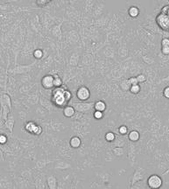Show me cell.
<instances>
[{
	"label": "cell",
	"instance_id": "cell-1",
	"mask_svg": "<svg viewBox=\"0 0 169 189\" xmlns=\"http://www.w3.org/2000/svg\"><path fill=\"white\" fill-rule=\"evenodd\" d=\"M52 102L54 105L59 108H64L68 105L72 99V94L69 90H64L63 88H55V90L52 92Z\"/></svg>",
	"mask_w": 169,
	"mask_h": 189
},
{
	"label": "cell",
	"instance_id": "cell-2",
	"mask_svg": "<svg viewBox=\"0 0 169 189\" xmlns=\"http://www.w3.org/2000/svg\"><path fill=\"white\" fill-rule=\"evenodd\" d=\"M0 110H1L0 117L3 120V123H5V122L8 118L11 110V100L8 94L5 93L0 94Z\"/></svg>",
	"mask_w": 169,
	"mask_h": 189
},
{
	"label": "cell",
	"instance_id": "cell-3",
	"mask_svg": "<svg viewBox=\"0 0 169 189\" xmlns=\"http://www.w3.org/2000/svg\"><path fill=\"white\" fill-rule=\"evenodd\" d=\"M146 184L149 189H159L163 185V180L159 175L152 174L148 177Z\"/></svg>",
	"mask_w": 169,
	"mask_h": 189
},
{
	"label": "cell",
	"instance_id": "cell-4",
	"mask_svg": "<svg viewBox=\"0 0 169 189\" xmlns=\"http://www.w3.org/2000/svg\"><path fill=\"white\" fill-rule=\"evenodd\" d=\"M91 93L90 90L86 87V86H81L78 88V90H76V97L77 99L81 102H86L90 98Z\"/></svg>",
	"mask_w": 169,
	"mask_h": 189
},
{
	"label": "cell",
	"instance_id": "cell-5",
	"mask_svg": "<svg viewBox=\"0 0 169 189\" xmlns=\"http://www.w3.org/2000/svg\"><path fill=\"white\" fill-rule=\"evenodd\" d=\"M156 23L158 24L159 27L162 30L167 31L169 32V17L163 14V13H159L156 17Z\"/></svg>",
	"mask_w": 169,
	"mask_h": 189
},
{
	"label": "cell",
	"instance_id": "cell-6",
	"mask_svg": "<svg viewBox=\"0 0 169 189\" xmlns=\"http://www.w3.org/2000/svg\"><path fill=\"white\" fill-rule=\"evenodd\" d=\"M72 106L75 108V111L81 113H85L94 109V103L92 102H74Z\"/></svg>",
	"mask_w": 169,
	"mask_h": 189
},
{
	"label": "cell",
	"instance_id": "cell-7",
	"mask_svg": "<svg viewBox=\"0 0 169 189\" xmlns=\"http://www.w3.org/2000/svg\"><path fill=\"white\" fill-rule=\"evenodd\" d=\"M25 129L27 132H30L33 135H37L40 136L42 133V128L40 125H38L36 123H34L33 121H29L26 123L25 125Z\"/></svg>",
	"mask_w": 169,
	"mask_h": 189
},
{
	"label": "cell",
	"instance_id": "cell-8",
	"mask_svg": "<svg viewBox=\"0 0 169 189\" xmlns=\"http://www.w3.org/2000/svg\"><path fill=\"white\" fill-rule=\"evenodd\" d=\"M41 86L45 90H51L54 88V75H46L41 79Z\"/></svg>",
	"mask_w": 169,
	"mask_h": 189
},
{
	"label": "cell",
	"instance_id": "cell-9",
	"mask_svg": "<svg viewBox=\"0 0 169 189\" xmlns=\"http://www.w3.org/2000/svg\"><path fill=\"white\" fill-rule=\"evenodd\" d=\"M32 69V66H18L10 70L11 73L13 74H26Z\"/></svg>",
	"mask_w": 169,
	"mask_h": 189
},
{
	"label": "cell",
	"instance_id": "cell-10",
	"mask_svg": "<svg viewBox=\"0 0 169 189\" xmlns=\"http://www.w3.org/2000/svg\"><path fill=\"white\" fill-rule=\"evenodd\" d=\"M47 185L48 187V189H57L58 187V181L55 176L49 175L47 178Z\"/></svg>",
	"mask_w": 169,
	"mask_h": 189
},
{
	"label": "cell",
	"instance_id": "cell-11",
	"mask_svg": "<svg viewBox=\"0 0 169 189\" xmlns=\"http://www.w3.org/2000/svg\"><path fill=\"white\" fill-rule=\"evenodd\" d=\"M107 109V104L103 100H98L96 102H94V110L96 111H100V112H104Z\"/></svg>",
	"mask_w": 169,
	"mask_h": 189
},
{
	"label": "cell",
	"instance_id": "cell-12",
	"mask_svg": "<svg viewBox=\"0 0 169 189\" xmlns=\"http://www.w3.org/2000/svg\"><path fill=\"white\" fill-rule=\"evenodd\" d=\"M75 110L73 106L67 105L66 107L63 108V116L67 118H71L75 116Z\"/></svg>",
	"mask_w": 169,
	"mask_h": 189
},
{
	"label": "cell",
	"instance_id": "cell-13",
	"mask_svg": "<svg viewBox=\"0 0 169 189\" xmlns=\"http://www.w3.org/2000/svg\"><path fill=\"white\" fill-rule=\"evenodd\" d=\"M14 125H15V120H14V118H13V117H12L11 115H10V116L8 117L7 120L5 122L4 126L5 127V129L8 130L11 133H12V131H13V128H14Z\"/></svg>",
	"mask_w": 169,
	"mask_h": 189
},
{
	"label": "cell",
	"instance_id": "cell-14",
	"mask_svg": "<svg viewBox=\"0 0 169 189\" xmlns=\"http://www.w3.org/2000/svg\"><path fill=\"white\" fill-rule=\"evenodd\" d=\"M69 145L72 148L77 149V148H79L80 146H81V139H80L79 137L74 136V137H72V138L70 139Z\"/></svg>",
	"mask_w": 169,
	"mask_h": 189
},
{
	"label": "cell",
	"instance_id": "cell-15",
	"mask_svg": "<svg viewBox=\"0 0 169 189\" xmlns=\"http://www.w3.org/2000/svg\"><path fill=\"white\" fill-rule=\"evenodd\" d=\"M142 171H143V170L141 169V168H139V169L136 170V172H134V175H133V179H132V181H131V185L135 184L137 181H139V180L143 179L144 175H143V173L141 172Z\"/></svg>",
	"mask_w": 169,
	"mask_h": 189
},
{
	"label": "cell",
	"instance_id": "cell-16",
	"mask_svg": "<svg viewBox=\"0 0 169 189\" xmlns=\"http://www.w3.org/2000/svg\"><path fill=\"white\" fill-rule=\"evenodd\" d=\"M128 139L131 142H137L140 139V134L137 130H131L128 134Z\"/></svg>",
	"mask_w": 169,
	"mask_h": 189
},
{
	"label": "cell",
	"instance_id": "cell-17",
	"mask_svg": "<svg viewBox=\"0 0 169 189\" xmlns=\"http://www.w3.org/2000/svg\"><path fill=\"white\" fill-rule=\"evenodd\" d=\"M128 14L131 18H137L139 15V9L137 6H131L128 9Z\"/></svg>",
	"mask_w": 169,
	"mask_h": 189
},
{
	"label": "cell",
	"instance_id": "cell-18",
	"mask_svg": "<svg viewBox=\"0 0 169 189\" xmlns=\"http://www.w3.org/2000/svg\"><path fill=\"white\" fill-rule=\"evenodd\" d=\"M62 79L58 75H54V87L55 88H60L62 87Z\"/></svg>",
	"mask_w": 169,
	"mask_h": 189
},
{
	"label": "cell",
	"instance_id": "cell-19",
	"mask_svg": "<svg viewBox=\"0 0 169 189\" xmlns=\"http://www.w3.org/2000/svg\"><path fill=\"white\" fill-rule=\"evenodd\" d=\"M105 140L107 141V142H113L115 139H116V136H115V134L113 133V132H111V131H109V132H107L106 134H105Z\"/></svg>",
	"mask_w": 169,
	"mask_h": 189
},
{
	"label": "cell",
	"instance_id": "cell-20",
	"mask_svg": "<svg viewBox=\"0 0 169 189\" xmlns=\"http://www.w3.org/2000/svg\"><path fill=\"white\" fill-rule=\"evenodd\" d=\"M140 90H141V88H140L139 84L132 85V86H131V88H130V91H131V94H134V95L139 94V92H140Z\"/></svg>",
	"mask_w": 169,
	"mask_h": 189
},
{
	"label": "cell",
	"instance_id": "cell-21",
	"mask_svg": "<svg viewBox=\"0 0 169 189\" xmlns=\"http://www.w3.org/2000/svg\"><path fill=\"white\" fill-rule=\"evenodd\" d=\"M60 26H56L53 28V34L56 37H58L59 39H60V35H61V31H60Z\"/></svg>",
	"mask_w": 169,
	"mask_h": 189
},
{
	"label": "cell",
	"instance_id": "cell-22",
	"mask_svg": "<svg viewBox=\"0 0 169 189\" xmlns=\"http://www.w3.org/2000/svg\"><path fill=\"white\" fill-rule=\"evenodd\" d=\"M33 56L35 59L40 60L43 57V51L41 49H36L33 51Z\"/></svg>",
	"mask_w": 169,
	"mask_h": 189
},
{
	"label": "cell",
	"instance_id": "cell-23",
	"mask_svg": "<svg viewBox=\"0 0 169 189\" xmlns=\"http://www.w3.org/2000/svg\"><path fill=\"white\" fill-rule=\"evenodd\" d=\"M136 79H137L139 83H143V82L146 81L147 77H146V75H144V74H139L138 76H136Z\"/></svg>",
	"mask_w": 169,
	"mask_h": 189
},
{
	"label": "cell",
	"instance_id": "cell-24",
	"mask_svg": "<svg viewBox=\"0 0 169 189\" xmlns=\"http://www.w3.org/2000/svg\"><path fill=\"white\" fill-rule=\"evenodd\" d=\"M113 152L116 156H122L124 154V149L122 147H116L113 149Z\"/></svg>",
	"mask_w": 169,
	"mask_h": 189
},
{
	"label": "cell",
	"instance_id": "cell-25",
	"mask_svg": "<svg viewBox=\"0 0 169 189\" xmlns=\"http://www.w3.org/2000/svg\"><path fill=\"white\" fill-rule=\"evenodd\" d=\"M93 117H94V118L97 120H101L103 119V112H100V111H94V113H93Z\"/></svg>",
	"mask_w": 169,
	"mask_h": 189
},
{
	"label": "cell",
	"instance_id": "cell-26",
	"mask_svg": "<svg viewBox=\"0 0 169 189\" xmlns=\"http://www.w3.org/2000/svg\"><path fill=\"white\" fill-rule=\"evenodd\" d=\"M118 132H119L121 135H126L128 133V128L125 126V125H122L118 128Z\"/></svg>",
	"mask_w": 169,
	"mask_h": 189
},
{
	"label": "cell",
	"instance_id": "cell-27",
	"mask_svg": "<svg viewBox=\"0 0 169 189\" xmlns=\"http://www.w3.org/2000/svg\"><path fill=\"white\" fill-rule=\"evenodd\" d=\"M50 3V1H48V0H39L36 2V5L39 6V7H44L46 6L47 5H48Z\"/></svg>",
	"mask_w": 169,
	"mask_h": 189
},
{
	"label": "cell",
	"instance_id": "cell-28",
	"mask_svg": "<svg viewBox=\"0 0 169 189\" xmlns=\"http://www.w3.org/2000/svg\"><path fill=\"white\" fill-rule=\"evenodd\" d=\"M7 137L4 134H0V145H5L7 143Z\"/></svg>",
	"mask_w": 169,
	"mask_h": 189
},
{
	"label": "cell",
	"instance_id": "cell-29",
	"mask_svg": "<svg viewBox=\"0 0 169 189\" xmlns=\"http://www.w3.org/2000/svg\"><path fill=\"white\" fill-rule=\"evenodd\" d=\"M127 81H128V83H129L131 86L139 84V82H138V81L136 79V77H131V78H129Z\"/></svg>",
	"mask_w": 169,
	"mask_h": 189
},
{
	"label": "cell",
	"instance_id": "cell-30",
	"mask_svg": "<svg viewBox=\"0 0 169 189\" xmlns=\"http://www.w3.org/2000/svg\"><path fill=\"white\" fill-rule=\"evenodd\" d=\"M161 13L167 15L169 17V5H165L162 9H161Z\"/></svg>",
	"mask_w": 169,
	"mask_h": 189
},
{
	"label": "cell",
	"instance_id": "cell-31",
	"mask_svg": "<svg viewBox=\"0 0 169 189\" xmlns=\"http://www.w3.org/2000/svg\"><path fill=\"white\" fill-rule=\"evenodd\" d=\"M161 47H169V39L164 38L161 40Z\"/></svg>",
	"mask_w": 169,
	"mask_h": 189
},
{
	"label": "cell",
	"instance_id": "cell-32",
	"mask_svg": "<svg viewBox=\"0 0 169 189\" xmlns=\"http://www.w3.org/2000/svg\"><path fill=\"white\" fill-rule=\"evenodd\" d=\"M161 52L164 55H169V47H161Z\"/></svg>",
	"mask_w": 169,
	"mask_h": 189
},
{
	"label": "cell",
	"instance_id": "cell-33",
	"mask_svg": "<svg viewBox=\"0 0 169 189\" xmlns=\"http://www.w3.org/2000/svg\"><path fill=\"white\" fill-rule=\"evenodd\" d=\"M163 96H164L166 98L169 99V86L166 87V88L164 89V90H163Z\"/></svg>",
	"mask_w": 169,
	"mask_h": 189
}]
</instances>
